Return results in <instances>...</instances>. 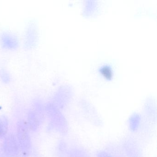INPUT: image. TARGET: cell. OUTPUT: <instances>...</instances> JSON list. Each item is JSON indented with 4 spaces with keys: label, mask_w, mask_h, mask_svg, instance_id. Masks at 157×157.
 Masks as SVG:
<instances>
[{
    "label": "cell",
    "mask_w": 157,
    "mask_h": 157,
    "mask_svg": "<svg viewBox=\"0 0 157 157\" xmlns=\"http://www.w3.org/2000/svg\"><path fill=\"white\" fill-rule=\"evenodd\" d=\"M17 139L19 147L22 153L27 155L31 149V139L27 125L22 120L19 121L17 124Z\"/></svg>",
    "instance_id": "1"
},
{
    "label": "cell",
    "mask_w": 157,
    "mask_h": 157,
    "mask_svg": "<svg viewBox=\"0 0 157 157\" xmlns=\"http://www.w3.org/2000/svg\"><path fill=\"white\" fill-rule=\"evenodd\" d=\"M16 137L13 134L7 136L4 141V150L9 157H16L19 152V145Z\"/></svg>",
    "instance_id": "2"
},
{
    "label": "cell",
    "mask_w": 157,
    "mask_h": 157,
    "mask_svg": "<svg viewBox=\"0 0 157 157\" xmlns=\"http://www.w3.org/2000/svg\"><path fill=\"white\" fill-rule=\"evenodd\" d=\"M28 121L29 127L31 130L33 131L36 130L39 126V120L36 115L33 112L30 113L28 115Z\"/></svg>",
    "instance_id": "3"
},
{
    "label": "cell",
    "mask_w": 157,
    "mask_h": 157,
    "mask_svg": "<svg viewBox=\"0 0 157 157\" xmlns=\"http://www.w3.org/2000/svg\"><path fill=\"white\" fill-rule=\"evenodd\" d=\"M8 129V122L5 117H0V138L3 137L7 134Z\"/></svg>",
    "instance_id": "4"
},
{
    "label": "cell",
    "mask_w": 157,
    "mask_h": 157,
    "mask_svg": "<svg viewBox=\"0 0 157 157\" xmlns=\"http://www.w3.org/2000/svg\"><path fill=\"white\" fill-rule=\"evenodd\" d=\"M101 73L106 78L110 79L112 78V71L110 67H104L101 70Z\"/></svg>",
    "instance_id": "5"
}]
</instances>
